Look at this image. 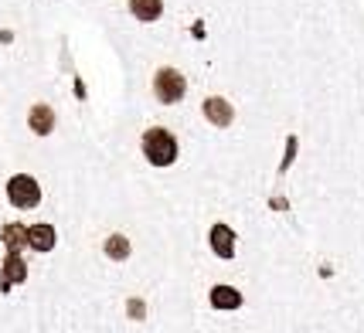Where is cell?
I'll list each match as a JSON object with an SVG mask.
<instances>
[{"label":"cell","instance_id":"cell-1","mask_svg":"<svg viewBox=\"0 0 364 333\" xmlns=\"http://www.w3.org/2000/svg\"><path fill=\"white\" fill-rule=\"evenodd\" d=\"M143 157L154 167H171L177 160V140L171 129H146L143 133Z\"/></svg>","mask_w":364,"mask_h":333},{"label":"cell","instance_id":"cell-2","mask_svg":"<svg viewBox=\"0 0 364 333\" xmlns=\"http://www.w3.org/2000/svg\"><path fill=\"white\" fill-rule=\"evenodd\" d=\"M154 92H157V99L164 106H174L188 92V79L177 68H160L157 75H154Z\"/></svg>","mask_w":364,"mask_h":333},{"label":"cell","instance_id":"cell-3","mask_svg":"<svg viewBox=\"0 0 364 333\" xmlns=\"http://www.w3.org/2000/svg\"><path fill=\"white\" fill-rule=\"evenodd\" d=\"M7 197L14 207H38L41 204V184L28 174H17L7 180Z\"/></svg>","mask_w":364,"mask_h":333},{"label":"cell","instance_id":"cell-4","mask_svg":"<svg viewBox=\"0 0 364 333\" xmlns=\"http://www.w3.org/2000/svg\"><path fill=\"white\" fill-rule=\"evenodd\" d=\"M211 252L218 258H232L235 255V231L228 224H215L211 228Z\"/></svg>","mask_w":364,"mask_h":333},{"label":"cell","instance_id":"cell-5","mask_svg":"<svg viewBox=\"0 0 364 333\" xmlns=\"http://www.w3.org/2000/svg\"><path fill=\"white\" fill-rule=\"evenodd\" d=\"M205 119L208 123H215V126H232V119H235V109H232V102H225V99H208L205 102Z\"/></svg>","mask_w":364,"mask_h":333},{"label":"cell","instance_id":"cell-6","mask_svg":"<svg viewBox=\"0 0 364 333\" xmlns=\"http://www.w3.org/2000/svg\"><path fill=\"white\" fill-rule=\"evenodd\" d=\"M28 126H31L38 136H48V133L55 129V112H51V106L38 102V106L28 112Z\"/></svg>","mask_w":364,"mask_h":333},{"label":"cell","instance_id":"cell-7","mask_svg":"<svg viewBox=\"0 0 364 333\" xmlns=\"http://www.w3.org/2000/svg\"><path fill=\"white\" fill-rule=\"evenodd\" d=\"M28 245L34 252H51L55 249V228L51 224H34L28 228Z\"/></svg>","mask_w":364,"mask_h":333},{"label":"cell","instance_id":"cell-8","mask_svg":"<svg viewBox=\"0 0 364 333\" xmlns=\"http://www.w3.org/2000/svg\"><path fill=\"white\" fill-rule=\"evenodd\" d=\"M211 306L215 310H238L242 306V293L232 285H215L211 289Z\"/></svg>","mask_w":364,"mask_h":333},{"label":"cell","instance_id":"cell-9","mask_svg":"<svg viewBox=\"0 0 364 333\" xmlns=\"http://www.w3.org/2000/svg\"><path fill=\"white\" fill-rule=\"evenodd\" d=\"M129 11H133V17L136 21H157L160 14H164V0H129Z\"/></svg>","mask_w":364,"mask_h":333},{"label":"cell","instance_id":"cell-10","mask_svg":"<svg viewBox=\"0 0 364 333\" xmlns=\"http://www.w3.org/2000/svg\"><path fill=\"white\" fill-rule=\"evenodd\" d=\"M4 266H7V269H4V279H0L4 289H7L11 283H24V279H28V269H24V262H21V255L17 252L7 255V262H4Z\"/></svg>","mask_w":364,"mask_h":333},{"label":"cell","instance_id":"cell-11","mask_svg":"<svg viewBox=\"0 0 364 333\" xmlns=\"http://www.w3.org/2000/svg\"><path fill=\"white\" fill-rule=\"evenodd\" d=\"M4 241H7V249L17 252L21 245H28V228H21V224H7L4 228Z\"/></svg>","mask_w":364,"mask_h":333},{"label":"cell","instance_id":"cell-12","mask_svg":"<svg viewBox=\"0 0 364 333\" xmlns=\"http://www.w3.org/2000/svg\"><path fill=\"white\" fill-rule=\"evenodd\" d=\"M106 255H109L112 262H123V258L129 255V241L123 235H112L109 241H106Z\"/></svg>","mask_w":364,"mask_h":333}]
</instances>
